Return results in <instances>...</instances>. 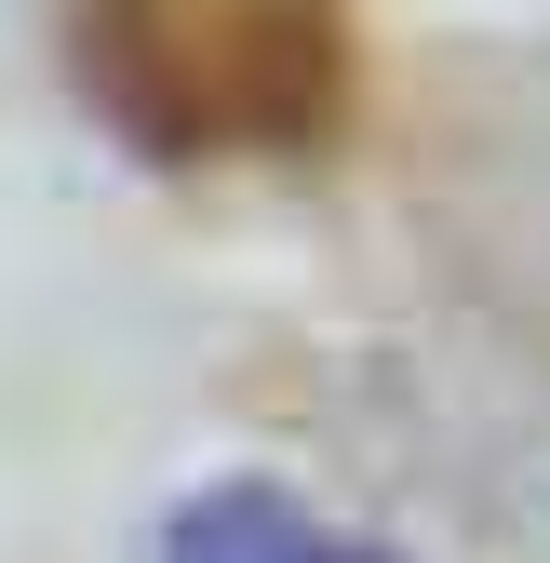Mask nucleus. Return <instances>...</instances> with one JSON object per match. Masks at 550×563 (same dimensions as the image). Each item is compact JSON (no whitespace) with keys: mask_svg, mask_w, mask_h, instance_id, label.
<instances>
[{"mask_svg":"<svg viewBox=\"0 0 550 563\" xmlns=\"http://www.w3.org/2000/svg\"><path fill=\"white\" fill-rule=\"evenodd\" d=\"M95 95L175 162L296 148L336 108V0H95Z\"/></svg>","mask_w":550,"mask_h":563,"instance_id":"nucleus-1","label":"nucleus"},{"mask_svg":"<svg viewBox=\"0 0 550 563\" xmlns=\"http://www.w3.org/2000/svg\"><path fill=\"white\" fill-rule=\"evenodd\" d=\"M162 563H403V550L309 523L283 483H201V497L162 523Z\"/></svg>","mask_w":550,"mask_h":563,"instance_id":"nucleus-2","label":"nucleus"}]
</instances>
